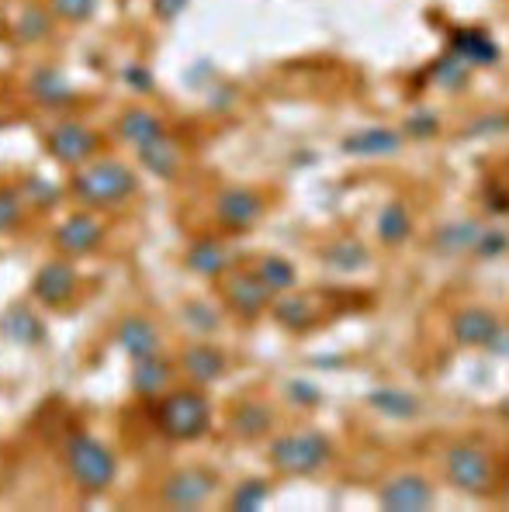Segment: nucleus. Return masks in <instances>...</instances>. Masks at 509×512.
Returning a JSON list of instances; mask_svg holds the SVG:
<instances>
[{
    "label": "nucleus",
    "instance_id": "obj_1",
    "mask_svg": "<svg viewBox=\"0 0 509 512\" xmlns=\"http://www.w3.org/2000/svg\"><path fill=\"white\" fill-rule=\"evenodd\" d=\"M136 173L122 160H97L73 173V194L87 208H115L136 194Z\"/></svg>",
    "mask_w": 509,
    "mask_h": 512
},
{
    "label": "nucleus",
    "instance_id": "obj_2",
    "mask_svg": "<svg viewBox=\"0 0 509 512\" xmlns=\"http://www.w3.org/2000/svg\"><path fill=\"white\" fill-rule=\"evenodd\" d=\"M153 416L167 440L191 443L201 440L212 426V402L205 398V391H170V395H160Z\"/></svg>",
    "mask_w": 509,
    "mask_h": 512
},
{
    "label": "nucleus",
    "instance_id": "obj_3",
    "mask_svg": "<svg viewBox=\"0 0 509 512\" xmlns=\"http://www.w3.org/2000/svg\"><path fill=\"white\" fill-rule=\"evenodd\" d=\"M444 474L464 495H492L499 481V464L482 443H454L444 454Z\"/></svg>",
    "mask_w": 509,
    "mask_h": 512
},
{
    "label": "nucleus",
    "instance_id": "obj_4",
    "mask_svg": "<svg viewBox=\"0 0 509 512\" xmlns=\"http://www.w3.org/2000/svg\"><path fill=\"white\" fill-rule=\"evenodd\" d=\"M267 457L281 474H316L333 457V443L319 429H305V433L278 436L271 443V450H267Z\"/></svg>",
    "mask_w": 509,
    "mask_h": 512
},
{
    "label": "nucleus",
    "instance_id": "obj_5",
    "mask_svg": "<svg viewBox=\"0 0 509 512\" xmlns=\"http://www.w3.org/2000/svg\"><path fill=\"white\" fill-rule=\"evenodd\" d=\"M66 468H70L73 481H77L84 492H104V488L115 481L118 464H115V454H111L104 443L80 433L66 443Z\"/></svg>",
    "mask_w": 509,
    "mask_h": 512
},
{
    "label": "nucleus",
    "instance_id": "obj_6",
    "mask_svg": "<svg viewBox=\"0 0 509 512\" xmlns=\"http://www.w3.org/2000/svg\"><path fill=\"white\" fill-rule=\"evenodd\" d=\"M274 291L267 288L264 281H260L257 274H229L226 281H222V301H226V308L236 319L243 322H253L260 319V315L267 312V305H271Z\"/></svg>",
    "mask_w": 509,
    "mask_h": 512
},
{
    "label": "nucleus",
    "instance_id": "obj_7",
    "mask_svg": "<svg viewBox=\"0 0 509 512\" xmlns=\"http://www.w3.org/2000/svg\"><path fill=\"white\" fill-rule=\"evenodd\" d=\"M215 215L226 225L229 232H250L260 225V218L267 215V201L260 191H250V187H229V191L219 194L215 201Z\"/></svg>",
    "mask_w": 509,
    "mask_h": 512
},
{
    "label": "nucleus",
    "instance_id": "obj_8",
    "mask_svg": "<svg viewBox=\"0 0 509 512\" xmlns=\"http://www.w3.org/2000/svg\"><path fill=\"white\" fill-rule=\"evenodd\" d=\"M219 488V478L208 468H184L170 474L167 485H163V502L170 509H201Z\"/></svg>",
    "mask_w": 509,
    "mask_h": 512
},
{
    "label": "nucleus",
    "instance_id": "obj_9",
    "mask_svg": "<svg viewBox=\"0 0 509 512\" xmlns=\"http://www.w3.org/2000/svg\"><path fill=\"white\" fill-rule=\"evenodd\" d=\"M503 333L499 326L496 312L485 305H468V308H458L451 315V336L458 346H468V350H482V346H492V340Z\"/></svg>",
    "mask_w": 509,
    "mask_h": 512
},
{
    "label": "nucleus",
    "instance_id": "obj_10",
    "mask_svg": "<svg viewBox=\"0 0 509 512\" xmlns=\"http://www.w3.org/2000/svg\"><path fill=\"white\" fill-rule=\"evenodd\" d=\"M378 502L388 512H426L433 506V485L423 474H395L381 485Z\"/></svg>",
    "mask_w": 509,
    "mask_h": 512
},
{
    "label": "nucleus",
    "instance_id": "obj_11",
    "mask_svg": "<svg viewBox=\"0 0 509 512\" xmlns=\"http://www.w3.org/2000/svg\"><path fill=\"white\" fill-rule=\"evenodd\" d=\"M97 135L80 122H63L49 132V153L66 167H84L87 160L97 153Z\"/></svg>",
    "mask_w": 509,
    "mask_h": 512
},
{
    "label": "nucleus",
    "instance_id": "obj_12",
    "mask_svg": "<svg viewBox=\"0 0 509 512\" xmlns=\"http://www.w3.org/2000/svg\"><path fill=\"white\" fill-rule=\"evenodd\" d=\"M101 243H104V222L94 218L91 212L70 215L56 229V246L66 256H91Z\"/></svg>",
    "mask_w": 509,
    "mask_h": 512
},
{
    "label": "nucleus",
    "instance_id": "obj_13",
    "mask_svg": "<svg viewBox=\"0 0 509 512\" xmlns=\"http://www.w3.org/2000/svg\"><path fill=\"white\" fill-rule=\"evenodd\" d=\"M77 291V270L70 267L66 260H52L46 267H39L32 281V298L42 301V305H66Z\"/></svg>",
    "mask_w": 509,
    "mask_h": 512
},
{
    "label": "nucleus",
    "instance_id": "obj_14",
    "mask_svg": "<svg viewBox=\"0 0 509 512\" xmlns=\"http://www.w3.org/2000/svg\"><path fill=\"white\" fill-rule=\"evenodd\" d=\"M0 333L18 346H35L46 340V326H42L39 315L28 308V301H14V305L0 315Z\"/></svg>",
    "mask_w": 509,
    "mask_h": 512
},
{
    "label": "nucleus",
    "instance_id": "obj_15",
    "mask_svg": "<svg viewBox=\"0 0 509 512\" xmlns=\"http://www.w3.org/2000/svg\"><path fill=\"white\" fill-rule=\"evenodd\" d=\"M174 381V364L160 353H149V357H136L132 367V388L142 398H160L167 395V384Z\"/></svg>",
    "mask_w": 509,
    "mask_h": 512
},
{
    "label": "nucleus",
    "instance_id": "obj_16",
    "mask_svg": "<svg viewBox=\"0 0 509 512\" xmlns=\"http://www.w3.org/2000/svg\"><path fill=\"white\" fill-rule=\"evenodd\" d=\"M136 153H139L142 170L153 173V177H160V180H174L177 170H181V149H177V142L170 139L167 132H163L160 139L139 146Z\"/></svg>",
    "mask_w": 509,
    "mask_h": 512
},
{
    "label": "nucleus",
    "instance_id": "obj_17",
    "mask_svg": "<svg viewBox=\"0 0 509 512\" xmlns=\"http://www.w3.org/2000/svg\"><path fill=\"white\" fill-rule=\"evenodd\" d=\"M118 346H122L132 360L160 353V329L149 319H142V315H129V319L118 322Z\"/></svg>",
    "mask_w": 509,
    "mask_h": 512
},
{
    "label": "nucleus",
    "instance_id": "obj_18",
    "mask_svg": "<svg viewBox=\"0 0 509 512\" xmlns=\"http://www.w3.org/2000/svg\"><path fill=\"white\" fill-rule=\"evenodd\" d=\"M451 52L468 66H492L499 59V45L482 28H461V32H454Z\"/></svg>",
    "mask_w": 509,
    "mask_h": 512
},
{
    "label": "nucleus",
    "instance_id": "obj_19",
    "mask_svg": "<svg viewBox=\"0 0 509 512\" xmlns=\"http://www.w3.org/2000/svg\"><path fill=\"white\" fill-rule=\"evenodd\" d=\"M402 149V135L392 128H364L343 139V153L350 156H392Z\"/></svg>",
    "mask_w": 509,
    "mask_h": 512
},
{
    "label": "nucleus",
    "instance_id": "obj_20",
    "mask_svg": "<svg viewBox=\"0 0 509 512\" xmlns=\"http://www.w3.org/2000/svg\"><path fill=\"white\" fill-rule=\"evenodd\" d=\"M181 367L194 384H212L226 374V353L215 346H191L181 357Z\"/></svg>",
    "mask_w": 509,
    "mask_h": 512
},
{
    "label": "nucleus",
    "instance_id": "obj_21",
    "mask_svg": "<svg viewBox=\"0 0 509 512\" xmlns=\"http://www.w3.org/2000/svg\"><path fill=\"white\" fill-rule=\"evenodd\" d=\"M482 236V222L478 218H458V222H447L444 229H437L433 236V246L444 256H458V253H471Z\"/></svg>",
    "mask_w": 509,
    "mask_h": 512
},
{
    "label": "nucleus",
    "instance_id": "obj_22",
    "mask_svg": "<svg viewBox=\"0 0 509 512\" xmlns=\"http://www.w3.org/2000/svg\"><path fill=\"white\" fill-rule=\"evenodd\" d=\"M187 267L194 270L198 277H222L229 270V250L219 243V239H198V243L187 250Z\"/></svg>",
    "mask_w": 509,
    "mask_h": 512
},
{
    "label": "nucleus",
    "instance_id": "obj_23",
    "mask_svg": "<svg viewBox=\"0 0 509 512\" xmlns=\"http://www.w3.org/2000/svg\"><path fill=\"white\" fill-rule=\"evenodd\" d=\"M368 402L374 412H381L388 419H416L423 412V402H419L413 391H402V388H374Z\"/></svg>",
    "mask_w": 509,
    "mask_h": 512
},
{
    "label": "nucleus",
    "instance_id": "obj_24",
    "mask_svg": "<svg viewBox=\"0 0 509 512\" xmlns=\"http://www.w3.org/2000/svg\"><path fill=\"white\" fill-rule=\"evenodd\" d=\"M274 319H278L288 333H309L319 322V312H316V305H312V298L288 295V291H284V298L274 305Z\"/></svg>",
    "mask_w": 509,
    "mask_h": 512
},
{
    "label": "nucleus",
    "instance_id": "obj_25",
    "mask_svg": "<svg viewBox=\"0 0 509 512\" xmlns=\"http://www.w3.org/2000/svg\"><path fill=\"white\" fill-rule=\"evenodd\" d=\"M163 132H167L163 122L146 108H129L122 115V122H118V135H122L125 142H132L136 149L146 146V142H153V139H160Z\"/></svg>",
    "mask_w": 509,
    "mask_h": 512
},
{
    "label": "nucleus",
    "instance_id": "obj_26",
    "mask_svg": "<svg viewBox=\"0 0 509 512\" xmlns=\"http://www.w3.org/2000/svg\"><path fill=\"white\" fill-rule=\"evenodd\" d=\"M413 236V215L402 201H388L378 215V239L385 246H402Z\"/></svg>",
    "mask_w": 509,
    "mask_h": 512
},
{
    "label": "nucleus",
    "instance_id": "obj_27",
    "mask_svg": "<svg viewBox=\"0 0 509 512\" xmlns=\"http://www.w3.org/2000/svg\"><path fill=\"white\" fill-rule=\"evenodd\" d=\"M253 274L260 277V281L267 284V288L274 291V295H284V291H291L298 284V270H295V263L291 260H284V256L278 253H267V256H260V263H257V270Z\"/></svg>",
    "mask_w": 509,
    "mask_h": 512
},
{
    "label": "nucleus",
    "instance_id": "obj_28",
    "mask_svg": "<svg viewBox=\"0 0 509 512\" xmlns=\"http://www.w3.org/2000/svg\"><path fill=\"white\" fill-rule=\"evenodd\" d=\"M274 426V416L267 405L260 402H243L236 412H232V429H236V436H243V440H257V436H267Z\"/></svg>",
    "mask_w": 509,
    "mask_h": 512
},
{
    "label": "nucleus",
    "instance_id": "obj_29",
    "mask_svg": "<svg viewBox=\"0 0 509 512\" xmlns=\"http://www.w3.org/2000/svg\"><path fill=\"white\" fill-rule=\"evenodd\" d=\"M28 87H32V94L46 104H66L73 97V87L66 84V77L56 70H39L32 80H28Z\"/></svg>",
    "mask_w": 509,
    "mask_h": 512
},
{
    "label": "nucleus",
    "instance_id": "obj_30",
    "mask_svg": "<svg viewBox=\"0 0 509 512\" xmlns=\"http://www.w3.org/2000/svg\"><path fill=\"white\" fill-rule=\"evenodd\" d=\"M326 263H333V270L350 274V270L368 263V250H364V243H357V239H340V243H333L326 250Z\"/></svg>",
    "mask_w": 509,
    "mask_h": 512
},
{
    "label": "nucleus",
    "instance_id": "obj_31",
    "mask_svg": "<svg viewBox=\"0 0 509 512\" xmlns=\"http://www.w3.org/2000/svg\"><path fill=\"white\" fill-rule=\"evenodd\" d=\"M267 495H271V485H267L264 478H246L243 485H239L236 492H232L229 506L236 509V512H253V509L264 506Z\"/></svg>",
    "mask_w": 509,
    "mask_h": 512
},
{
    "label": "nucleus",
    "instance_id": "obj_32",
    "mask_svg": "<svg viewBox=\"0 0 509 512\" xmlns=\"http://www.w3.org/2000/svg\"><path fill=\"white\" fill-rule=\"evenodd\" d=\"M52 32V18L42 7H28L25 14H21V21H18V35H21V42H42L46 35Z\"/></svg>",
    "mask_w": 509,
    "mask_h": 512
},
{
    "label": "nucleus",
    "instance_id": "obj_33",
    "mask_svg": "<svg viewBox=\"0 0 509 512\" xmlns=\"http://www.w3.org/2000/svg\"><path fill=\"white\" fill-rule=\"evenodd\" d=\"M184 319L194 326V333L212 336L215 329H219V312H215V305H208V301H187Z\"/></svg>",
    "mask_w": 509,
    "mask_h": 512
},
{
    "label": "nucleus",
    "instance_id": "obj_34",
    "mask_svg": "<svg viewBox=\"0 0 509 512\" xmlns=\"http://www.w3.org/2000/svg\"><path fill=\"white\" fill-rule=\"evenodd\" d=\"M25 222V208H21V198L7 187H0V236L14 232L18 225Z\"/></svg>",
    "mask_w": 509,
    "mask_h": 512
},
{
    "label": "nucleus",
    "instance_id": "obj_35",
    "mask_svg": "<svg viewBox=\"0 0 509 512\" xmlns=\"http://www.w3.org/2000/svg\"><path fill=\"white\" fill-rule=\"evenodd\" d=\"M509 250V232L503 229H482V236H478L475 243V253L478 260H496V256H503Z\"/></svg>",
    "mask_w": 509,
    "mask_h": 512
},
{
    "label": "nucleus",
    "instance_id": "obj_36",
    "mask_svg": "<svg viewBox=\"0 0 509 512\" xmlns=\"http://www.w3.org/2000/svg\"><path fill=\"white\" fill-rule=\"evenodd\" d=\"M437 77H440V84H444V87L458 90V87H464V77H468V63L454 56V52H447V56L437 63Z\"/></svg>",
    "mask_w": 509,
    "mask_h": 512
},
{
    "label": "nucleus",
    "instance_id": "obj_37",
    "mask_svg": "<svg viewBox=\"0 0 509 512\" xmlns=\"http://www.w3.org/2000/svg\"><path fill=\"white\" fill-rule=\"evenodd\" d=\"M25 194L28 201H32L35 208H52L59 201V187L52 184V180H42V177H32L25 184Z\"/></svg>",
    "mask_w": 509,
    "mask_h": 512
},
{
    "label": "nucleus",
    "instance_id": "obj_38",
    "mask_svg": "<svg viewBox=\"0 0 509 512\" xmlns=\"http://www.w3.org/2000/svg\"><path fill=\"white\" fill-rule=\"evenodd\" d=\"M52 11L63 21H87L97 11V0H52Z\"/></svg>",
    "mask_w": 509,
    "mask_h": 512
},
{
    "label": "nucleus",
    "instance_id": "obj_39",
    "mask_svg": "<svg viewBox=\"0 0 509 512\" xmlns=\"http://www.w3.org/2000/svg\"><path fill=\"white\" fill-rule=\"evenodd\" d=\"M437 128H440V118L433 115V111H426V108H416V115L406 122V132L416 135V139H433V135H437Z\"/></svg>",
    "mask_w": 509,
    "mask_h": 512
},
{
    "label": "nucleus",
    "instance_id": "obj_40",
    "mask_svg": "<svg viewBox=\"0 0 509 512\" xmlns=\"http://www.w3.org/2000/svg\"><path fill=\"white\" fill-rule=\"evenodd\" d=\"M503 128H509V118L489 115V118H482V122L468 125V135H471V139H485V135H499Z\"/></svg>",
    "mask_w": 509,
    "mask_h": 512
},
{
    "label": "nucleus",
    "instance_id": "obj_41",
    "mask_svg": "<svg viewBox=\"0 0 509 512\" xmlns=\"http://www.w3.org/2000/svg\"><path fill=\"white\" fill-rule=\"evenodd\" d=\"M288 395L295 398L298 405H316L319 402V388L309 381H288Z\"/></svg>",
    "mask_w": 509,
    "mask_h": 512
},
{
    "label": "nucleus",
    "instance_id": "obj_42",
    "mask_svg": "<svg viewBox=\"0 0 509 512\" xmlns=\"http://www.w3.org/2000/svg\"><path fill=\"white\" fill-rule=\"evenodd\" d=\"M125 77H129L132 90H142V94H149V90H153V73L142 70V66H129V70H125Z\"/></svg>",
    "mask_w": 509,
    "mask_h": 512
},
{
    "label": "nucleus",
    "instance_id": "obj_43",
    "mask_svg": "<svg viewBox=\"0 0 509 512\" xmlns=\"http://www.w3.org/2000/svg\"><path fill=\"white\" fill-rule=\"evenodd\" d=\"M153 4H156V14H160V18H177V14H181L184 11V7H187V0H153Z\"/></svg>",
    "mask_w": 509,
    "mask_h": 512
},
{
    "label": "nucleus",
    "instance_id": "obj_44",
    "mask_svg": "<svg viewBox=\"0 0 509 512\" xmlns=\"http://www.w3.org/2000/svg\"><path fill=\"white\" fill-rule=\"evenodd\" d=\"M506 492H509V457H506Z\"/></svg>",
    "mask_w": 509,
    "mask_h": 512
}]
</instances>
